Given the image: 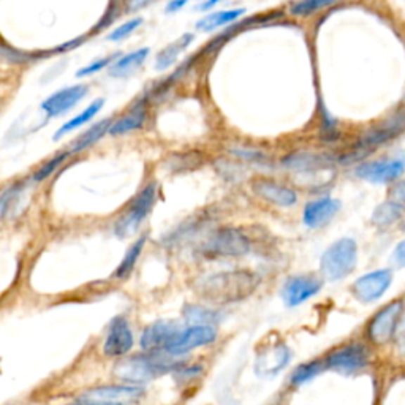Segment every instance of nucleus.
I'll return each mask as SVG.
<instances>
[{"instance_id": "nucleus-1", "label": "nucleus", "mask_w": 405, "mask_h": 405, "mask_svg": "<svg viewBox=\"0 0 405 405\" xmlns=\"http://www.w3.org/2000/svg\"><path fill=\"white\" fill-rule=\"evenodd\" d=\"M259 283H262V277L253 271H221L200 278L195 283V291L207 302L215 306H226V304L249 300L259 288Z\"/></svg>"}, {"instance_id": "nucleus-2", "label": "nucleus", "mask_w": 405, "mask_h": 405, "mask_svg": "<svg viewBox=\"0 0 405 405\" xmlns=\"http://www.w3.org/2000/svg\"><path fill=\"white\" fill-rule=\"evenodd\" d=\"M358 244L352 238H340L325 250L320 259V271L329 282L340 281L356 268Z\"/></svg>"}, {"instance_id": "nucleus-3", "label": "nucleus", "mask_w": 405, "mask_h": 405, "mask_svg": "<svg viewBox=\"0 0 405 405\" xmlns=\"http://www.w3.org/2000/svg\"><path fill=\"white\" fill-rule=\"evenodd\" d=\"M209 258L244 257L250 250V240L238 228H220L201 247Z\"/></svg>"}, {"instance_id": "nucleus-4", "label": "nucleus", "mask_w": 405, "mask_h": 405, "mask_svg": "<svg viewBox=\"0 0 405 405\" xmlns=\"http://www.w3.org/2000/svg\"><path fill=\"white\" fill-rule=\"evenodd\" d=\"M173 364L167 363L165 359H158L157 356H131L129 359L120 361V363L114 367V373L119 378L125 380L130 383H141L146 380H150L157 375H162L165 372H169L173 369Z\"/></svg>"}, {"instance_id": "nucleus-5", "label": "nucleus", "mask_w": 405, "mask_h": 405, "mask_svg": "<svg viewBox=\"0 0 405 405\" xmlns=\"http://www.w3.org/2000/svg\"><path fill=\"white\" fill-rule=\"evenodd\" d=\"M404 301H392L380 309L367 325V338L375 345H383L397 334L402 321Z\"/></svg>"}, {"instance_id": "nucleus-6", "label": "nucleus", "mask_w": 405, "mask_h": 405, "mask_svg": "<svg viewBox=\"0 0 405 405\" xmlns=\"http://www.w3.org/2000/svg\"><path fill=\"white\" fill-rule=\"evenodd\" d=\"M155 198H157V184L150 182L135 196V200L131 201V205L127 209L125 214L117 220L116 228H114L117 236L124 238L127 234L135 231L139 224L146 219V215L152 211Z\"/></svg>"}, {"instance_id": "nucleus-7", "label": "nucleus", "mask_w": 405, "mask_h": 405, "mask_svg": "<svg viewBox=\"0 0 405 405\" xmlns=\"http://www.w3.org/2000/svg\"><path fill=\"white\" fill-rule=\"evenodd\" d=\"M325 364L331 371L352 375L369 364V352L363 344H348L329 353Z\"/></svg>"}, {"instance_id": "nucleus-8", "label": "nucleus", "mask_w": 405, "mask_h": 405, "mask_svg": "<svg viewBox=\"0 0 405 405\" xmlns=\"http://www.w3.org/2000/svg\"><path fill=\"white\" fill-rule=\"evenodd\" d=\"M290 359V348L282 340H277L274 344L266 345L257 353L253 369H255V373L259 378H272L288 366Z\"/></svg>"}, {"instance_id": "nucleus-9", "label": "nucleus", "mask_w": 405, "mask_h": 405, "mask_svg": "<svg viewBox=\"0 0 405 405\" xmlns=\"http://www.w3.org/2000/svg\"><path fill=\"white\" fill-rule=\"evenodd\" d=\"M391 282H392V272L390 269L372 271L354 281L352 293L359 302L369 304L380 300V297L388 291Z\"/></svg>"}, {"instance_id": "nucleus-10", "label": "nucleus", "mask_w": 405, "mask_h": 405, "mask_svg": "<svg viewBox=\"0 0 405 405\" xmlns=\"http://www.w3.org/2000/svg\"><path fill=\"white\" fill-rule=\"evenodd\" d=\"M215 339H217V333L212 326L193 325L177 334V338L165 350L173 356H181V354L192 352L195 348L212 344Z\"/></svg>"}, {"instance_id": "nucleus-11", "label": "nucleus", "mask_w": 405, "mask_h": 405, "mask_svg": "<svg viewBox=\"0 0 405 405\" xmlns=\"http://www.w3.org/2000/svg\"><path fill=\"white\" fill-rule=\"evenodd\" d=\"M321 290V281L314 276H291L282 288V300L287 307L301 306Z\"/></svg>"}, {"instance_id": "nucleus-12", "label": "nucleus", "mask_w": 405, "mask_h": 405, "mask_svg": "<svg viewBox=\"0 0 405 405\" xmlns=\"http://www.w3.org/2000/svg\"><path fill=\"white\" fill-rule=\"evenodd\" d=\"M405 163L404 160H399V158H383V160H375V162H367L359 165L356 168L358 177L364 179L367 182L372 184H388L396 181L399 176L404 173Z\"/></svg>"}, {"instance_id": "nucleus-13", "label": "nucleus", "mask_w": 405, "mask_h": 405, "mask_svg": "<svg viewBox=\"0 0 405 405\" xmlns=\"http://www.w3.org/2000/svg\"><path fill=\"white\" fill-rule=\"evenodd\" d=\"M133 333L130 329L129 321L124 316H114L108 328L103 352L108 356H124L129 353L133 347Z\"/></svg>"}, {"instance_id": "nucleus-14", "label": "nucleus", "mask_w": 405, "mask_h": 405, "mask_svg": "<svg viewBox=\"0 0 405 405\" xmlns=\"http://www.w3.org/2000/svg\"><path fill=\"white\" fill-rule=\"evenodd\" d=\"M87 92L89 87L86 84H76L60 89V91L49 95V97L43 101L41 110L46 112L48 117H59L68 110H72L76 103H79V101L86 97Z\"/></svg>"}, {"instance_id": "nucleus-15", "label": "nucleus", "mask_w": 405, "mask_h": 405, "mask_svg": "<svg viewBox=\"0 0 405 405\" xmlns=\"http://www.w3.org/2000/svg\"><path fill=\"white\" fill-rule=\"evenodd\" d=\"M143 394V388L139 386H98L86 391L81 396V401L105 404V405H120L125 401H133Z\"/></svg>"}, {"instance_id": "nucleus-16", "label": "nucleus", "mask_w": 405, "mask_h": 405, "mask_svg": "<svg viewBox=\"0 0 405 405\" xmlns=\"http://www.w3.org/2000/svg\"><path fill=\"white\" fill-rule=\"evenodd\" d=\"M179 333L181 329L174 321L160 320L152 323V325L144 329L139 344H141L144 350L150 352L158 350V348H167L171 342L177 338Z\"/></svg>"}, {"instance_id": "nucleus-17", "label": "nucleus", "mask_w": 405, "mask_h": 405, "mask_svg": "<svg viewBox=\"0 0 405 405\" xmlns=\"http://www.w3.org/2000/svg\"><path fill=\"white\" fill-rule=\"evenodd\" d=\"M253 193L264 201H269L276 206L290 207L297 201V195L295 190L285 187L282 184L271 179H257L252 184Z\"/></svg>"}, {"instance_id": "nucleus-18", "label": "nucleus", "mask_w": 405, "mask_h": 405, "mask_svg": "<svg viewBox=\"0 0 405 405\" xmlns=\"http://www.w3.org/2000/svg\"><path fill=\"white\" fill-rule=\"evenodd\" d=\"M340 202L329 196L314 200L306 205L302 211V221L309 228H320L331 221L335 214L339 212Z\"/></svg>"}, {"instance_id": "nucleus-19", "label": "nucleus", "mask_w": 405, "mask_h": 405, "mask_svg": "<svg viewBox=\"0 0 405 405\" xmlns=\"http://www.w3.org/2000/svg\"><path fill=\"white\" fill-rule=\"evenodd\" d=\"M148 56L149 48H139L133 51V53L119 57L116 62L111 63L110 76H112V78H125V76H129L130 73L135 72L136 68L141 67Z\"/></svg>"}, {"instance_id": "nucleus-20", "label": "nucleus", "mask_w": 405, "mask_h": 405, "mask_svg": "<svg viewBox=\"0 0 405 405\" xmlns=\"http://www.w3.org/2000/svg\"><path fill=\"white\" fill-rule=\"evenodd\" d=\"M146 122V110L144 105L136 103L133 106V110L130 112H127L125 116L117 119L116 122H112L110 127V133L114 136L125 135V133H130L133 130L141 129Z\"/></svg>"}, {"instance_id": "nucleus-21", "label": "nucleus", "mask_w": 405, "mask_h": 405, "mask_svg": "<svg viewBox=\"0 0 405 405\" xmlns=\"http://www.w3.org/2000/svg\"><path fill=\"white\" fill-rule=\"evenodd\" d=\"M193 41L192 34H184L181 38H177L176 41L169 43L167 48H163L160 53L157 54L155 59V68L157 70H167L171 65H174V62L177 60V57L181 56V53L186 49L190 43Z\"/></svg>"}, {"instance_id": "nucleus-22", "label": "nucleus", "mask_w": 405, "mask_h": 405, "mask_svg": "<svg viewBox=\"0 0 405 405\" xmlns=\"http://www.w3.org/2000/svg\"><path fill=\"white\" fill-rule=\"evenodd\" d=\"M245 13L244 8H236V10H221V11H214V13H209L205 18H201L198 22H196V29L201 30V32H212L215 29L221 27V25L225 24H230L233 21H236V19Z\"/></svg>"}, {"instance_id": "nucleus-23", "label": "nucleus", "mask_w": 405, "mask_h": 405, "mask_svg": "<svg viewBox=\"0 0 405 405\" xmlns=\"http://www.w3.org/2000/svg\"><path fill=\"white\" fill-rule=\"evenodd\" d=\"M105 105V100L103 98H97L95 101H92L91 105H89L84 111H81L78 116H75L73 119H70L68 122L63 124L59 130L56 131V135H54V139L56 141H59V139L62 136H65L68 135L70 131H73L76 129H79V127H82L84 124H87L89 120L94 119L95 114H98V111L103 108Z\"/></svg>"}, {"instance_id": "nucleus-24", "label": "nucleus", "mask_w": 405, "mask_h": 405, "mask_svg": "<svg viewBox=\"0 0 405 405\" xmlns=\"http://www.w3.org/2000/svg\"><path fill=\"white\" fill-rule=\"evenodd\" d=\"M110 127H111L110 119L101 120V122L91 127V129L82 133V135L72 144V148H70V154H76V152H81L87 148H91V146L97 143L98 139L105 136V133H110Z\"/></svg>"}, {"instance_id": "nucleus-25", "label": "nucleus", "mask_w": 405, "mask_h": 405, "mask_svg": "<svg viewBox=\"0 0 405 405\" xmlns=\"http://www.w3.org/2000/svg\"><path fill=\"white\" fill-rule=\"evenodd\" d=\"M404 206L397 201H385L372 214V221L378 226H390L402 217Z\"/></svg>"}, {"instance_id": "nucleus-26", "label": "nucleus", "mask_w": 405, "mask_h": 405, "mask_svg": "<svg viewBox=\"0 0 405 405\" xmlns=\"http://www.w3.org/2000/svg\"><path fill=\"white\" fill-rule=\"evenodd\" d=\"M144 244H146V236H141L131 244L130 249L127 250V253L124 255V259L117 266L114 276H116L117 278H124L127 276H130V272L133 271V268H135L139 255H141V252L144 249Z\"/></svg>"}, {"instance_id": "nucleus-27", "label": "nucleus", "mask_w": 405, "mask_h": 405, "mask_svg": "<svg viewBox=\"0 0 405 405\" xmlns=\"http://www.w3.org/2000/svg\"><path fill=\"white\" fill-rule=\"evenodd\" d=\"M323 367L325 366H323L320 359H315V361H310V363L297 366L293 371V373H291L290 382L295 386H301L306 382H309V380H312L315 375H319V373L323 371Z\"/></svg>"}, {"instance_id": "nucleus-28", "label": "nucleus", "mask_w": 405, "mask_h": 405, "mask_svg": "<svg viewBox=\"0 0 405 405\" xmlns=\"http://www.w3.org/2000/svg\"><path fill=\"white\" fill-rule=\"evenodd\" d=\"M334 2H338V0H297L290 6V13L293 16H310Z\"/></svg>"}, {"instance_id": "nucleus-29", "label": "nucleus", "mask_w": 405, "mask_h": 405, "mask_svg": "<svg viewBox=\"0 0 405 405\" xmlns=\"http://www.w3.org/2000/svg\"><path fill=\"white\" fill-rule=\"evenodd\" d=\"M117 57H119V54H110L106 57H101V59L94 60V62L89 63V65L79 68L78 72H76V76H78V78H84V76H92L95 73H98L103 68L111 67V63L116 62Z\"/></svg>"}, {"instance_id": "nucleus-30", "label": "nucleus", "mask_w": 405, "mask_h": 405, "mask_svg": "<svg viewBox=\"0 0 405 405\" xmlns=\"http://www.w3.org/2000/svg\"><path fill=\"white\" fill-rule=\"evenodd\" d=\"M186 316L190 320L196 323V325H206V323H211L214 320H217V315L211 312L209 309H202L198 306H190L186 307Z\"/></svg>"}, {"instance_id": "nucleus-31", "label": "nucleus", "mask_w": 405, "mask_h": 405, "mask_svg": "<svg viewBox=\"0 0 405 405\" xmlns=\"http://www.w3.org/2000/svg\"><path fill=\"white\" fill-rule=\"evenodd\" d=\"M143 24V18H135V19H130V21H127L125 24L119 25V27L114 29L110 35H108V40L111 41H120L124 40V38L130 37L133 32H135L139 25Z\"/></svg>"}, {"instance_id": "nucleus-32", "label": "nucleus", "mask_w": 405, "mask_h": 405, "mask_svg": "<svg viewBox=\"0 0 405 405\" xmlns=\"http://www.w3.org/2000/svg\"><path fill=\"white\" fill-rule=\"evenodd\" d=\"M68 154H70V150H68V152H63V154L56 155L54 158H51L49 162L44 163L43 167L37 171L35 176H34V179L38 181V182L46 179V177H49L51 174H53L54 171L57 169V167H59V165H60L63 160H65V158L68 157Z\"/></svg>"}, {"instance_id": "nucleus-33", "label": "nucleus", "mask_w": 405, "mask_h": 405, "mask_svg": "<svg viewBox=\"0 0 405 405\" xmlns=\"http://www.w3.org/2000/svg\"><path fill=\"white\" fill-rule=\"evenodd\" d=\"M391 259H392V263H394L396 268L405 269V239L401 240V243L396 245L394 252H392Z\"/></svg>"}, {"instance_id": "nucleus-34", "label": "nucleus", "mask_w": 405, "mask_h": 405, "mask_svg": "<svg viewBox=\"0 0 405 405\" xmlns=\"http://www.w3.org/2000/svg\"><path fill=\"white\" fill-rule=\"evenodd\" d=\"M391 200L404 205L405 202V179L396 182L391 188Z\"/></svg>"}, {"instance_id": "nucleus-35", "label": "nucleus", "mask_w": 405, "mask_h": 405, "mask_svg": "<svg viewBox=\"0 0 405 405\" xmlns=\"http://www.w3.org/2000/svg\"><path fill=\"white\" fill-rule=\"evenodd\" d=\"M150 2H154V0H125V8L127 11L135 13L139 8H143V6L149 5Z\"/></svg>"}, {"instance_id": "nucleus-36", "label": "nucleus", "mask_w": 405, "mask_h": 405, "mask_svg": "<svg viewBox=\"0 0 405 405\" xmlns=\"http://www.w3.org/2000/svg\"><path fill=\"white\" fill-rule=\"evenodd\" d=\"M188 4V0H171L167 5V13H177Z\"/></svg>"}, {"instance_id": "nucleus-37", "label": "nucleus", "mask_w": 405, "mask_h": 405, "mask_svg": "<svg viewBox=\"0 0 405 405\" xmlns=\"http://www.w3.org/2000/svg\"><path fill=\"white\" fill-rule=\"evenodd\" d=\"M219 2H221V0H205V2L198 5V11H207V10H211L212 6H215Z\"/></svg>"}, {"instance_id": "nucleus-38", "label": "nucleus", "mask_w": 405, "mask_h": 405, "mask_svg": "<svg viewBox=\"0 0 405 405\" xmlns=\"http://www.w3.org/2000/svg\"><path fill=\"white\" fill-rule=\"evenodd\" d=\"M72 405H105V404H95V402H86V401H81L78 404H72Z\"/></svg>"}]
</instances>
